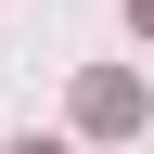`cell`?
<instances>
[{"label": "cell", "instance_id": "cell-1", "mask_svg": "<svg viewBox=\"0 0 154 154\" xmlns=\"http://www.w3.org/2000/svg\"><path fill=\"white\" fill-rule=\"evenodd\" d=\"M77 116H90V128H141V90H128V77H90V103H77Z\"/></svg>", "mask_w": 154, "mask_h": 154}, {"label": "cell", "instance_id": "cell-3", "mask_svg": "<svg viewBox=\"0 0 154 154\" xmlns=\"http://www.w3.org/2000/svg\"><path fill=\"white\" fill-rule=\"evenodd\" d=\"M128 13H141V26H154V0H128Z\"/></svg>", "mask_w": 154, "mask_h": 154}, {"label": "cell", "instance_id": "cell-2", "mask_svg": "<svg viewBox=\"0 0 154 154\" xmlns=\"http://www.w3.org/2000/svg\"><path fill=\"white\" fill-rule=\"evenodd\" d=\"M13 154H64V141H38V128H26V141H13Z\"/></svg>", "mask_w": 154, "mask_h": 154}]
</instances>
